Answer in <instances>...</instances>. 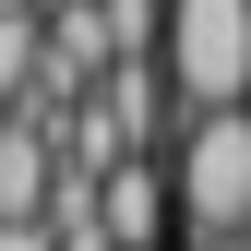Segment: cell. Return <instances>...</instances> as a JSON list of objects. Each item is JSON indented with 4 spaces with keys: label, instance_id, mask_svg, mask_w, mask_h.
Listing matches in <instances>:
<instances>
[{
    "label": "cell",
    "instance_id": "6",
    "mask_svg": "<svg viewBox=\"0 0 251 251\" xmlns=\"http://www.w3.org/2000/svg\"><path fill=\"white\" fill-rule=\"evenodd\" d=\"M0 251H60V239L48 227H0Z\"/></svg>",
    "mask_w": 251,
    "mask_h": 251
},
{
    "label": "cell",
    "instance_id": "3",
    "mask_svg": "<svg viewBox=\"0 0 251 251\" xmlns=\"http://www.w3.org/2000/svg\"><path fill=\"white\" fill-rule=\"evenodd\" d=\"M84 108L108 120V144H120V155H144V144H179V120H168V72H155V60H108Z\"/></svg>",
    "mask_w": 251,
    "mask_h": 251
},
{
    "label": "cell",
    "instance_id": "5",
    "mask_svg": "<svg viewBox=\"0 0 251 251\" xmlns=\"http://www.w3.org/2000/svg\"><path fill=\"white\" fill-rule=\"evenodd\" d=\"M36 96V12H0V108Z\"/></svg>",
    "mask_w": 251,
    "mask_h": 251
},
{
    "label": "cell",
    "instance_id": "1",
    "mask_svg": "<svg viewBox=\"0 0 251 251\" xmlns=\"http://www.w3.org/2000/svg\"><path fill=\"white\" fill-rule=\"evenodd\" d=\"M155 36H168V96H179V120L251 108V0H168Z\"/></svg>",
    "mask_w": 251,
    "mask_h": 251
},
{
    "label": "cell",
    "instance_id": "7",
    "mask_svg": "<svg viewBox=\"0 0 251 251\" xmlns=\"http://www.w3.org/2000/svg\"><path fill=\"white\" fill-rule=\"evenodd\" d=\"M192 251H251V227H239V239H192Z\"/></svg>",
    "mask_w": 251,
    "mask_h": 251
},
{
    "label": "cell",
    "instance_id": "4",
    "mask_svg": "<svg viewBox=\"0 0 251 251\" xmlns=\"http://www.w3.org/2000/svg\"><path fill=\"white\" fill-rule=\"evenodd\" d=\"M155 239H168V179L144 155H120L96 179V251H155Z\"/></svg>",
    "mask_w": 251,
    "mask_h": 251
},
{
    "label": "cell",
    "instance_id": "2",
    "mask_svg": "<svg viewBox=\"0 0 251 251\" xmlns=\"http://www.w3.org/2000/svg\"><path fill=\"white\" fill-rule=\"evenodd\" d=\"M168 203L192 215V239H239V227H251V108L179 120V179H168Z\"/></svg>",
    "mask_w": 251,
    "mask_h": 251
}]
</instances>
